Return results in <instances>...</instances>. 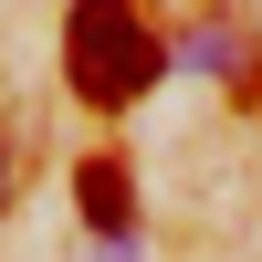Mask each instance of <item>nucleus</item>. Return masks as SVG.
Wrapping results in <instances>:
<instances>
[{
    "mask_svg": "<svg viewBox=\"0 0 262 262\" xmlns=\"http://www.w3.org/2000/svg\"><path fill=\"white\" fill-rule=\"evenodd\" d=\"M168 74V42L137 21V0H74L63 11V84L84 105H137Z\"/></svg>",
    "mask_w": 262,
    "mask_h": 262,
    "instance_id": "1",
    "label": "nucleus"
},
{
    "mask_svg": "<svg viewBox=\"0 0 262 262\" xmlns=\"http://www.w3.org/2000/svg\"><path fill=\"white\" fill-rule=\"evenodd\" d=\"M74 210H84V231H105V242H137V189H126L116 158H84L74 168Z\"/></svg>",
    "mask_w": 262,
    "mask_h": 262,
    "instance_id": "2",
    "label": "nucleus"
},
{
    "mask_svg": "<svg viewBox=\"0 0 262 262\" xmlns=\"http://www.w3.org/2000/svg\"><path fill=\"white\" fill-rule=\"evenodd\" d=\"M179 53L200 63V74H231V84H242V42H231V32H189Z\"/></svg>",
    "mask_w": 262,
    "mask_h": 262,
    "instance_id": "3",
    "label": "nucleus"
}]
</instances>
